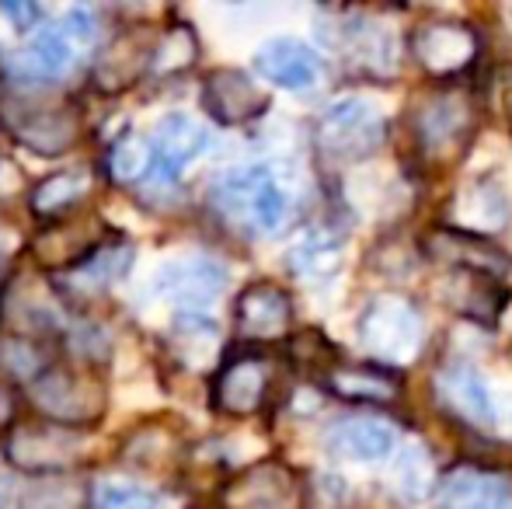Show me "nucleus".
Returning <instances> with one entry per match:
<instances>
[{
	"label": "nucleus",
	"instance_id": "nucleus-26",
	"mask_svg": "<svg viewBox=\"0 0 512 509\" xmlns=\"http://www.w3.org/2000/svg\"><path fill=\"white\" fill-rule=\"evenodd\" d=\"M147 42L140 39V35H126V39L112 42L108 46V53L98 60L95 67V81L102 84L105 91H115V88H129V84L136 81V77L143 74V67H147Z\"/></svg>",
	"mask_w": 512,
	"mask_h": 509
},
{
	"label": "nucleus",
	"instance_id": "nucleus-35",
	"mask_svg": "<svg viewBox=\"0 0 512 509\" xmlns=\"http://www.w3.org/2000/svg\"><path fill=\"white\" fill-rule=\"evenodd\" d=\"M0 11H4V14H11V18L18 21V28H28V25H32L35 18H39V7H32V4H28V7L0 4Z\"/></svg>",
	"mask_w": 512,
	"mask_h": 509
},
{
	"label": "nucleus",
	"instance_id": "nucleus-17",
	"mask_svg": "<svg viewBox=\"0 0 512 509\" xmlns=\"http://www.w3.org/2000/svg\"><path fill=\"white\" fill-rule=\"evenodd\" d=\"M436 398L450 415H457L467 426H492L495 405L488 384L467 363H450L436 374Z\"/></svg>",
	"mask_w": 512,
	"mask_h": 509
},
{
	"label": "nucleus",
	"instance_id": "nucleus-7",
	"mask_svg": "<svg viewBox=\"0 0 512 509\" xmlns=\"http://www.w3.org/2000/svg\"><path fill=\"white\" fill-rule=\"evenodd\" d=\"M7 126L25 147L46 157L70 150L77 143V133H81V123H77L74 112L53 102H7Z\"/></svg>",
	"mask_w": 512,
	"mask_h": 509
},
{
	"label": "nucleus",
	"instance_id": "nucleus-24",
	"mask_svg": "<svg viewBox=\"0 0 512 509\" xmlns=\"http://www.w3.org/2000/svg\"><path fill=\"white\" fill-rule=\"evenodd\" d=\"M171 346L185 367L203 370L220 349V328L199 314H178L175 328H171Z\"/></svg>",
	"mask_w": 512,
	"mask_h": 509
},
{
	"label": "nucleus",
	"instance_id": "nucleus-32",
	"mask_svg": "<svg viewBox=\"0 0 512 509\" xmlns=\"http://www.w3.org/2000/svg\"><path fill=\"white\" fill-rule=\"evenodd\" d=\"M401 492H405L408 499H425L432 489V468H429V457H425V450L411 447L405 454V461H401Z\"/></svg>",
	"mask_w": 512,
	"mask_h": 509
},
{
	"label": "nucleus",
	"instance_id": "nucleus-31",
	"mask_svg": "<svg viewBox=\"0 0 512 509\" xmlns=\"http://www.w3.org/2000/svg\"><path fill=\"white\" fill-rule=\"evenodd\" d=\"M196 56H199V42L192 35V28L175 25L164 35V42L157 46V53L150 60H154L157 74H182V70H189L196 63Z\"/></svg>",
	"mask_w": 512,
	"mask_h": 509
},
{
	"label": "nucleus",
	"instance_id": "nucleus-14",
	"mask_svg": "<svg viewBox=\"0 0 512 509\" xmlns=\"http://www.w3.org/2000/svg\"><path fill=\"white\" fill-rule=\"evenodd\" d=\"M300 485L283 464H258L237 475L223 492L227 509H297Z\"/></svg>",
	"mask_w": 512,
	"mask_h": 509
},
{
	"label": "nucleus",
	"instance_id": "nucleus-21",
	"mask_svg": "<svg viewBox=\"0 0 512 509\" xmlns=\"http://www.w3.org/2000/svg\"><path fill=\"white\" fill-rule=\"evenodd\" d=\"M209 136L206 129L189 116H164L157 123V133H154V161L161 164L164 178H178L182 168L189 161H196L199 154L206 150Z\"/></svg>",
	"mask_w": 512,
	"mask_h": 509
},
{
	"label": "nucleus",
	"instance_id": "nucleus-37",
	"mask_svg": "<svg viewBox=\"0 0 512 509\" xmlns=\"http://www.w3.org/2000/svg\"><path fill=\"white\" fill-rule=\"evenodd\" d=\"M11 499H14V478L7 475L4 461H0V509H11Z\"/></svg>",
	"mask_w": 512,
	"mask_h": 509
},
{
	"label": "nucleus",
	"instance_id": "nucleus-4",
	"mask_svg": "<svg viewBox=\"0 0 512 509\" xmlns=\"http://www.w3.org/2000/svg\"><path fill=\"white\" fill-rule=\"evenodd\" d=\"M384 143V116L366 98H338L317 119V147L331 161H359Z\"/></svg>",
	"mask_w": 512,
	"mask_h": 509
},
{
	"label": "nucleus",
	"instance_id": "nucleus-28",
	"mask_svg": "<svg viewBox=\"0 0 512 509\" xmlns=\"http://www.w3.org/2000/svg\"><path fill=\"white\" fill-rule=\"evenodd\" d=\"M150 164H154V147L143 136H122L112 150H108V175L119 185H136L150 175Z\"/></svg>",
	"mask_w": 512,
	"mask_h": 509
},
{
	"label": "nucleus",
	"instance_id": "nucleus-6",
	"mask_svg": "<svg viewBox=\"0 0 512 509\" xmlns=\"http://www.w3.org/2000/svg\"><path fill=\"white\" fill-rule=\"evenodd\" d=\"M32 401L42 415L56 422L60 429L95 422L105 412V394L88 377H77L70 370H46L32 381Z\"/></svg>",
	"mask_w": 512,
	"mask_h": 509
},
{
	"label": "nucleus",
	"instance_id": "nucleus-13",
	"mask_svg": "<svg viewBox=\"0 0 512 509\" xmlns=\"http://www.w3.org/2000/svg\"><path fill=\"white\" fill-rule=\"evenodd\" d=\"M324 387L335 398L359 405H394L405 391V377L380 363H331L324 370Z\"/></svg>",
	"mask_w": 512,
	"mask_h": 509
},
{
	"label": "nucleus",
	"instance_id": "nucleus-27",
	"mask_svg": "<svg viewBox=\"0 0 512 509\" xmlns=\"http://www.w3.org/2000/svg\"><path fill=\"white\" fill-rule=\"evenodd\" d=\"M290 265H293V272H300V276H307V279H328L331 272H338V265H342V245H338L335 234L314 231V234H307L300 245H293Z\"/></svg>",
	"mask_w": 512,
	"mask_h": 509
},
{
	"label": "nucleus",
	"instance_id": "nucleus-16",
	"mask_svg": "<svg viewBox=\"0 0 512 509\" xmlns=\"http://www.w3.org/2000/svg\"><path fill=\"white\" fill-rule=\"evenodd\" d=\"M255 70L286 91H310L321 81V56L300 39H269L255 53Z\"/></svg>",
	"mask_w": 512,
	"mask_h": 509
},
{
	"label": "nucleus",
	"instance_id": "nucleus-22",
	"mask_svg": "<svg viewBox=\"0 0 512 509\" xmlns=\"http://www.w3.org/2000/svg\"><path fill=\"white\" fill-rule=\"evenodd\" d=\"M506 220H509V203L502 196V189L488 182V178H481V182H474L471 189H464L457 196V203H453V224L446 227L478 234V227L499 231V227H506Z\"/></svg>",
	"mask_w": 512,
	"mask_h": 509
},
{
	"label": "nucleus",
	"instance_id": "nucleus-11",
	"mask_svg": "<svg viewBox=\"0 0 512 509\" xmlns=\"http://www.w3.org/2000/svg\"><path fill=\"white\" fill-rule=\"evenodd\" d=\"M203 109L216 123L241 126L269 109V95L248 74H241L234 67H220L203 81Z\"/></svg>",
	"mask_w": 512,
	"mask_h": 509
},
{
	"label": "nucleus",
	"instance_id": "nucleus-10",
	"mask_svg": "<svg viewBox=\"0 0 512 509\" xmlns=\"http://www.w3.org/2000/svg\"><path fill=\"white\" fill-rule=\"evenodd\" d=\"M237 332L251 342H276L293 328V297L276 283H251L237 297Z\"/></svg>",
	"mask_w": 512,
	"mask_h": 509
},
{
	"label": "nucleus",
	"instance_id": "nucleus-1",
	"mask_svg": "<svg viewBox=\"0 0 512 509\" xmlns=\"http://www.w3.org/2000/svg\"><path fill=\"white\" fill-rule=\"evenodd\" d=\"M408 129L415 154L432 168H446L460 161L471 147V136L478 129V105L471 91L439 88L415 105V112L408 116Z\"/></svg>",
	"mask_w": 512,
	"mask_h": 509
},
{
	"label": "nucleus",
	"instance_id": "nucleus-9",
	"mask_svg": "<svg viewBox=\"0 0 512 509\" xmlns=\"http://www.w3.org/2000/svg\"><path fill=\"white\" fill-rule=\"evenodd\" d=\"M512 482L502 471L457 464L443 475L436 489V509H509Z\"/></svg>",
	"mask_w": 512,
	"mask_h": 509
},
{
	"label": "nucleus",
	"instance_id": "nucleus-5",
	"mask_svg": "<svg viewBox=\"0 0 512 509\" xmlns=\"http://www.w3.org/2000/svg\"><path fill=\"white\" fill-rule=\"evenodd\" d=\"M411 56L415 63L436 81H453L464 70L474 67L481 53V39L471 25L453 18H439V21H425L411 32Z\"/></svg>",
	"mask_w": 512,
	"mask_h": 509
},
{
	"label": "nucleus",
	"instance_id": "nucleus-20",
	"mask_svg": "<svg viewBox=\"0 0 512 509\" xmlns=\"http://www.w3.org/2000/svg\"><path fill=\"white\" fill-rule=\"evenodd\" d=\"M223 269L209 258H178L168 262L154 279V290L178 304H206L223 290Z\"/></svg>",
	"mask_w": 512,
	"mask_h": 509
},
{
	"label": "nucleus",
	"instance_id": "nucleus-12",
	"mask_svg": "<svg viewBox=\"0 0 512 509\" xmlns=\"http://www.w3.org/2000/svg\"><path fill=\"white\" fill-rule=\"evenodd\" d=\"M77 457L74 436L60 426H21L7 440V461L32 475H63Z\"/></svg>",
	"mask_w": 512,
	"mask_h": 509
},
{
	"label": "nucleus",
	"instance_id": "nucleus-3",
	"mask_svg": "<svg viewBox=\"0 0 512 509\" xmlns=\"http://www.w3.org/2000/svg\"><path fill=\"white\" fill-rule=\"evenodd\" d=\"M359 339L370 349L373 360L380 367L394 370L405 367L422 353L425 342V321L418 307L401 293H380L366 304L363 318H359Z\"/></svg>",
	"mask_w": 512,
	"mask_h": 509
},
{
	"label": "nucleus",
	"instance_id": "nucleus-34",
	"mask_svg": "<svg viewBox=\"0 0 512 509\" xmlns=\"http://www.w3.org/2000/svg\"><path fill=\"white\" fill-rule=\"evenodd\" d=\"M98 509H157L154 499L140 489H129V485H108L98 499Z\"/></svg>",
	"mask_w": 512,
	"mask_h": 509
},
{
	"label": "nucleus",
	"instance_id": "nucleus-19",
	"mask_svg": "<svg viewBox=\"0 0 512 509\" xmlns=\"http://www.w3.org/2000/svg\"><path fill=\"white\" fill-rule=\"evenodd\" d=\"M338 49H342L345 63L352 70H366V74H391L394 60H398V49H394V39L384 25L363 18V14H352L342 28H338Z\"/></svg>",
	"mask_w": 512,
	"mask_h": 509
},
{
	"label": "nucleus",
	"instance_id": "nucleus-39",
	"mask_svg": "<svg viewBox=\"0 0 512 509\" xmlns=\"http://www.w3.org/2000/svg\"><path fill=\"white\" fill-rule=\"evenodd\" d=\"M11 412H14V408H11V394H7L4 387H0V429H4L7 422H11Z\"/></svg>",
	"mask_w": 512,
	"mask_h": 509
},
{
	"label": "nucleus",
	"instance_id": "nucleus-23",
	"mask_svg": "<svg viewBox=\"0 0 512 509\" xmlns=\"http://www.w3.org/2000/svg\"><path fill=\"white\" fill-rule=\"evenodd\" d=\"M446 300H450L453 311L492 321L495 314L502 311V304H506V290H502L499 279H492V276L453 269V279H450V286H446Z\"/></svg>",
	"mask_w": 512,
	"mask_h": 509
},
{
	"label": "nucleus",
	"instance_id": "nucleus-18",
	"mask_svg": "<svg viewBox=\"0 0 512 509\" xmlns=\"http://www.w3.org/2000/svg\"><path fill=\"white\" fill-rule=\"evenodd\" d=\"M429 255L439 262H450L453 269L464 272H481V276L502 279L509 272V255L499 252L488 238L467 231H453V227H439L429 238Z\"/></svg>",
	"mask_w": 512,
	"mask_h": 509
},
{
	"label": "nucleus",
	"instance_id": "nucleus-30",
	"mask_svg": "<svg viewBox=\"0 0 512 509\" xmlns=\"http://www.w3.org/2000/svg\"><path fill=\"white\" fill-rule=\"evenodd\" d=\"M18 63L25 74H39V77L60 74V70L70 67V46L60 32H39L32 46L21 53Z\"/></svg>",
	"mask_w": 512,
	"mask_h": 509
},
{
	"label": "nucleus",
	"instance_id": "nucleus-8",
	"mask_svg": "<svg viewBox=\"0 0 512 509\" xmlns=\"http://www.w3.org/2000/svg\"><path fill=\"white\" fill-rule=\"evenodd\" d=\"M269 387H272L269 360H262V356H237L216 377L213 408L223 415H234V419H248V415L265 408Z\"/></svg>",
	"mask_w": 512,
	"mask_h": 509
},
{
	"label": "nucleus",
	"instance_id": "nucleus-25",
	"mask_svg": "<svg viewBox=\"0 0 512 509\" xmlns=\"http://www.w3.org/2000/svg\"><path fill=\"white\" fill-rule=\"evenodd\" d=\"M91 192V178L84 171H60V175H49L46 182H39L28 196L32 213L42 220L63 217L70 206H77Z\"/></svg>",
	"mask_w": 512,
	"mask_h": 509
},
{
	"label": "nucleus",
	"instance_id": "nucleus-2",
	"mask_svg": "<svg viewBox=\"0 0 512 509\" xmlns=\"http://www.w3.org/2000/svg\"><path fill=\"white\" fill-rule=\"evenodd\" d=\"M213 206L244 234H279L290 217V196L269 168H241L213 185Z\"/></svg>",
	"mask_w": 512,
	"mask_h": 509
},
{
	"label": "nucleus",
	"instance_id": "nucleus-38",
	"mask_svg": "<svg viewBox=\"0 0 512 509\" xmlns=\"http://www.w3.org/2000/svg\"><path fill=\"white\" fill-rule=\"evenodd\" d=\"M11 248H14V241L7 238L4 231H0V279H4V272H7V265H11Z\"/></svg>",
	"mask_w": 512,
	"mask_h": 509
},
{
	"label": "nucleus",
	"instance_id": "nucleus-36",
	"mask_svg": "<svg viewBox=\"0 0 512 509\" xmlns=\"http://www.w3.org/2000/svg\"><path fill=\"white\" fill-rule=\"evenodd\" d=\"M499 91H502V112H506V119L512 123V67H502Z\"/></svg>",
	"mask_w": 512,
	"mask_h": 509
},
{
	"label": "nucleus",
	"instance_id": "nucleus-29",
	"mask_svg": "<svg viewBox=\"0 0 512 509\" xmlns=\"http://www.w3.org/2000/svg\"><path fill=\"white\" fill-rule=\"evenodd\" d=\"M88 485L74 475H46L28 489L25 509H84Z\"/></svg>",
	"mask_w": 512,
	"mask_h": 509
},
{
	"label": "nucleus",
	"instance_id": "nucleus-33",
	"mask_svg": "<svg viewBox=\"0 0 512 509\" xmlns=\"http://www.w3.org/2000/svg\"><path fill=\"white\" fill-rule=\"evenodd\" d=\"M0 367H7L11 374H18V377H32V374H39V370H42V363H39V353H35L32 342L11 339L7 346H0Z\"/></svg>",
	"mask_w": 512,
	"mask_h": 509
},
{
	"label": "nucleus",
	"instance_id": "nucleus-15",
	"mask_svg": "<svg viewBox=\"0 0 512 509\" xmlns=\"http://www.w3.org/2000/svg\"><path fill=\"white\" fill-rule=\"evenodd\" d=\"M328 450L342 461H384L391 457V450L398 447V429L387 419H377V415H352V419H342L328 429L324 436Z\"/></svg>",
	"mask_w": 512,
	"mask_h": 509
}]
</instances>
